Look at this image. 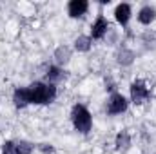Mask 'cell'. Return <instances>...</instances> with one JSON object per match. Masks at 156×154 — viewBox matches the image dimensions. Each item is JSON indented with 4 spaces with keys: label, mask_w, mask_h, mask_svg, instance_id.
<instances>
[{
    "label": "cell",
    "mask_w": 156,
    "mask_h": 154,
    "mask_svg": "<svg viewBox=\"0 0 156 154\" xmlns=\"http://www.w3.org/2000/svg\"><path fill=\"white\" fill-rule=\"evenodd\" d=\"M56 94V89L53 85H45V83H33L31 87H27V96H29V103H49Z\"/></svg>",
    "instance_id": "cell-1"
},
{
    "label": "cell",
    "mask_w": 156,
    "mask_h": 154,
    "mask_svg": "<svg viewBox=\"0 0 156 154\" xmlns=\"http://www.w3.org/2000/svg\"><path fill=\"white\" fill-rule=\"evenodd\" d=\"M73 123H75V127H76L80 132H89L91 131V114H89V111L83 107V105H76L75 109H73Z\"/></svg>",
    "instance_id": "cell-2"
},
{
    "label": "cell",
    "mask_w": 156,
    "mask_h": 154,
    "mask_svg": "<svg viewBox=\"0 0 156 154\" xmlns=\"http://www.w3.org/2000/svg\"><path fill=\"white\" fill-rule=\"evenodd\" d=\"M109 113L111 114H118V113H123L127 109V102L122 94H113L111 100H109V105H107Z\"/></svg>",
    "instance_id": "cell-3"
},
{
    "label": "cell",
    "mask_w": 156,
    "mask_h": 154,
    "mask_svg": "<svg viewBox=\"0 0 156 154\" xmlns=\"http://www.w3.org/2000/svg\"><path fill=\"white\" fill-rule=\"evenodd\" d=\"M131 96H133L134 103H142V102L149 96V91H147V87H145L142 82H134V83L131 85Z\"/></svg>",
    "instance_id": "cell-4"
},
{
    "label": "cell",
    "mask_w": 156,
    "mask_h": 154,
    "mask_svg": "<svg viewBox=\"0 0 156 154\" xmlns=\"http://www.w3.org/2000/svg\"><path fill=\"white\" fill-rule=\"evenodd\" d=\"M107 27H109V24H107V20L104 18V16H100L94 24H93V31H91V37L93 38H102L105 33H107Z\"/></svg>",
    "instance_id": "cell-5"
},
{
    "label": "cell",
    "mask_w": 156,
    "mask_h": 154,
    "mask_svg": "<svg viewBox=\"0 0 156 154\" xmlns=\"http://www.w3.org/2000/svg\"><path fill=\"white\" fill-rule=\"evenodd\" d=\"M69 15L71 16H82L85 11H87V2H83V0H73L71 4H69Z\"/></svg>",
    "instance_id": "cell-6"
},
{
    "label": "cell",
    "mask_w": 156,
    "mask_h": 154,
    "mask_svg": "<svg viewBox=\"0 0 156 154\" xmlns=\"http://www.w3.org/2000/svg\"><path fill=\"white\" fill-rule=\"evenodd\" d=\"M115 15H116V20L120 24H127V20L131 16V7L127 4H120L116 7V11H115Z\"/></svg>",
    "instance_id": "cell-7"
},
{
    "label": "cell",
    "mask_w": 156,
    "mask_h": 154,
    "mask_svg": "<svg viewBox=\"0 0 156 154\" xmlns=\"http://www.w3.org/2000/svg\"><path fill=\"white\" fill-rule=\"evenodd\" d=\"M156 16V11L153 7H144L142 11H140V15H138V20L142 22V24H151L153 20H154Z\"/></svg>",
    "instance_id": "cell-8"
},
{
    "label": "cell",
    "mask_w": 156,
    "mask_h": 154,
    "mask_svg": "<svg viewBox=\"0 0 156 154\" xmlns=\"http://www.w3.org/2000/svg\"><path fill=\"white\" fill-rule=\"evenodd\" d=\"M15 103L18 107H24L29 103V96H27V89H16L15 91Z\"/></svg>",
    "instance_id": "cell-9"
},
{
    "label": "cell",
    "mask_w": 156,
    "mask_h": 154,
    "mask_svg": "<svg viewBox=\"0 0 156 154\" xmlns=\"http://www.w3.org/2000/svg\"><path fill=\"white\" fill-rule=\"evenodd\" d=\"M16 154H31V145L26 143V142L18 143V145H16Z\"/></svg>",
    "instance_id": "cell-10"
},
{
    "label": "cell",
    "mask_w": 156,
    "mask_h": 154,
    "mask_svg": "<svg viewBox=\"0 0 156 154\" xmlns=\"http://www.w3.org/2000/svg\"><path fill=\"white\" fill-rule=\"evenodd\" d=\"M4 154H16V145L13 143V142H5L4 143Z\"/></svg>",
    "instance_id": "cell-11"
},
{
    "label": "cell",
    "mask_w": 156,
    "mask_h": 154,
    "mask_svg": "<svg viewBox=\"0 0 156 154\" xmlns=\"http://www.w3.org/2000/svg\"><path fill=\"white\" fill-rule=\"evenodd\" d=\"M76 47L78 49H82V51H87V49H89V38H87V37L78 38L76 40Z\"/></svg>",
    "instance_id": "cell-12"
},
{
    "label": "cell",
    "mask_w": 156,
    "mask_h": 154,
    "mask_svg": "<svg viewBox=\"0 0 156 154\" xmlns=\"http://www.w3.org/2000/svg\"><path fill=\"white\" fill-rule=\"evenodd\" d=\"M47 76H49V80H56V78H60V69L51 67V69L47 71Z\"/></svg>",
    "instance_id": "cell-13"
},
{
    "label": "cell",
    "mask_w": 156,
    "mask_h": 154,
    "mask_svg": "<svg viewBox=\"0 0 156 154\" xmlns=\"http://www.w3.org/2000/svg\"><path fill=\"white\" fill-rule=\"evenodd\" d=\"M122 143H129V136L123 132V134H120L116 138V145H118V149H122Z\"/></svg>",
    "instance_id": "cell-14"
}]
</instances>
